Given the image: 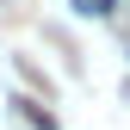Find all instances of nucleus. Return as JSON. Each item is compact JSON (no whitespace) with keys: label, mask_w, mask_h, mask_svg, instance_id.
I'll return each instance as SVG.
<instances>
[{"label":"nucleus","mask_w":130,"mask_h":130,"mask_svg":"<svg viewBox=\"0 0 130 130\" xmlns=\"http://www.w3.org/2000/svg\"><path fill=\"white\" fill-rule=\"evenodd\" d=\"M19 111H25V118L37 124V130H56V118H50V111H37V105H31V99H19Z\"/></svg>","instance_id":"nucleus-1"},{"label":"nucleus","mask_w":130,"mask_h":130,"mask_svg":"<svg viewBox=\"0 0 130 130\" xmlns=\"http://www.w3.org/2000/svg\"><path fill=\"white\" fill-rule=\"evenodd\" d=\"M68 6L80 12V19H99V0H68Z\"/></svg>","instance_id":"nucleus-2"},{"label":"nucleus","mask_w":130,"mask_h":130,"mask_svg":"<svg viewBox=\"0 0 130 130\" xmlns=\"http://www.w3.org/2000/svg\"><path fill=\"white\" fill-rule=\"evenodd\" d=\"M111 6H118V0H99V12H111Z\"/></svg>","instance_id":"nucleus-3"}]
</instances>
